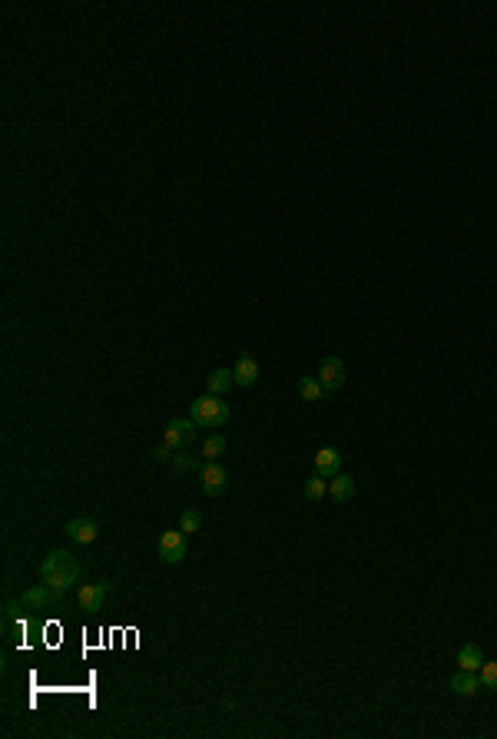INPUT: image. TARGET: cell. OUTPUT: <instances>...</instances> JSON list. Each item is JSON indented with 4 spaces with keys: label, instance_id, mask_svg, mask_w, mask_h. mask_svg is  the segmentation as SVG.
I'll list each match as a JSON object with an SVG mask.
<instances>
[{
    "label": "cell",
    "instance_id": "cell-1",
    "mask_svg": "<svg viewBox=\"0 0 497 739\" xmlns=\"http://www.w3.org/2000/svg\"><path fill=\"white\" fill-rule=\"evenodd\" d=\"M40 577H43V584L53 587V590H67L70 584H77L80 580V560L77 557H70L67 550H53L50 557H43Z\"/></svg>",
    "mask_w": 497,
    "mask_h": 739
},
{
    "label": "cell",
    "instance_id": "cell-2",
    "mask_svg": "<svg viewBox=\"0 0 497 739\" xmlns=\"http://www.w3.org/2000/svg\"><path fill=\"white\" fill-rule=\"evenodd\" d=\"M229 404L222 402V394H202L189 404V418L196 424H206V428H219V424L229 421Z\"/></svg>",
    "mask_w": 497,
    "mask_h": 739
},
{
    "label": "cell",
    "instance_id": "cell-3",
    "mask_svg": "<svg viewBox=\"0 0 497 739\" xmlns=\"http://www.w3.org/2000/svg\"><path fill=\"white\" fill-rule=\"evenodd\" d=\"M20 610H47V607H67L63 600V590H53V587L40 584V587H30L20 594Z\"/></svg>",
    "mask_w": 497,
    "mask_h": 739
},
{
    "label": "cell",
    "instance_id": "cell-4",
    "mask_svg": "<svg viewBox=\"0 0 497 739\" xmlns=\"http://www.w3.org/2000/svg\"><path fill=\"white\" fill-rule=\"evenodd\" d=\"M186 554H189V547H186V534L182 530H166L163 538H159V560L163 564H182L186 560Z\"/></svg>",
    "mask_w": 497,
    "mask_h": 739
},
{
    "label": "cell",
    "instance_id": "cell-5",
    "mask_svg": "<svg viewBox=\"0 0 497 739\" xmlns=\"http://www.w3.org/2000/svg\"><path fill=\"white\" fill-rule=\"evenodd\" d=\"M192 438H196V421H182V418H172L169 424H166V438L163 441L169 444L172 451H182V448H189Z\"/></svg>",
    "mask_w": 497,
    "mask_h": 739
},
{
    "label": "cell",
    "instance_id": "cell-6",
    "mask_svg": "<svg viewBox=\"0 0 497 739\" xmlns=\"http://www.w3.org/2000/svg\"><path fill=\"white\" fill-rule=\"evenodd\" d=\"M106 594H110V584H106V580H100V584H83L80 587V594H77L80 610L96 614V610L106 604Z\"/></svg>",
    "mask_w": 497,
    "mask_h": 739
},
{
    "label": "cell",
    "instance_id": "cell-7",
    "mask_svg": "<svg viewBox=\"0 0 497 739\" xmlns=\"http://www.w3.org/2000/svg\"><path fill=\"white\" fill-rule=\"evenodd\" d=\"M199 488H202V494H209V498L222 494V488H226V468L216 464V461H206V468L199 471Z\"/></svg>",
    "mask_w": 497,
    "mask_h": 739
},
{
    "label": "cell",
    "instance_id": "cell-8",
    "mask_svg": "<svg viewBox=\"0 0 497 739\" xmlns=\"http://www.w3.org/2000/svg\"><path fill=\"white\" fill-rule=\"evenodd\" d=\"M318 382L325 384V392H338L345 384V362L342 358H325L318 365Z\"/></svg>",
    "mask_w": 497,
    "mask_h": 739
},
{
    "label": "cell",
    "instance_id": "cell-9",
    "mask_svg": "<svg viewBox=\"0 0 497 739\" xmlns=\"http://www.w3.org/2000/svg\"><path fill=\"white\" fill-rule=\"evenodd\" d=\"M63 534H67L73 544H93L96 534H100V528H96L90 518H73L63 524Z\"/></svg>",
    "mask_w": 497,
    "mask_h": 739
},
{
    "label": "cell",
    "instance_id": "cell-10",
    "mask_svg": "<svg viewBox=\"0 0 497 739\" xmlns=\"http://www.w3.org/2000/svg\"><path fill=\"white\" fill-rule=\"evenodd\" d=\"M315 474H322V478H335L338 471H342V454H338V448H332V444H325V448H318L315 451Z\"/></svg>",
    "mask_w": 497,
    "mask_h": 739
},
{
    "label": "cell",
    "instance_id": "cell-11",
    "mask_svg": "<svg viewBox=\"0 0 497 739\" xmlns=\"http://www.w3.org/2000/svg\"><path fill=\"white\" fill-rule=\"evenodd\" d=\"M451 690L458 693V696H464V700H471V696H478V690H481V676L478 673H468V670H458L454 676H451Z\"/></svg>",
    "mask_w": 497,
    "mask_h": 739
},
{
    "label": "cell",
    "instance_id": "cell-12",
    "mask_svg": "<svg viewBox=\"0 0 497 739\" xmlns=\"http://www.w3.org/2000/svg\"><path fill=\"white\" fill-rule=\"evenodd\" d=\"M232 382L236 384H242V388H248V384H256L258 382V362L256 358H239L236 365H232Z\"/></svg>",
    "mask_w": 497,
    "mask_h": 739
},
{
    "label": "cell",
    "instance_id": "cell-13",
    "mask_svg": "<svg viewBox=\"0 0 497 739\" xmlns=\"http://www.w3.org/2000/svg\"><path fill=\"white\" fill-rule=\"evenodd\" d=\"M328 494H332L338 504H345V500H352L355 494V478H348V474H335V478H328Z\"/></svg>",
    "mask_w": 497,
    "mask_h": 739
},
{
    "label": "cell",
    "instance_id": "cell-14",
    "mask_svg": "<svg viewBox=\"0 0 497 739\" xmlns=\"http://www.w3.org/2000/svg\"><path fill=\"white\" fill-rule=\"evenodd\" d=\"M481 663H484V653H481L478 644H464L458 650V670H468V673H478Z\"/></svg>",
    "mask_w": 497,
    "mask_h": 739
},
{
    "label": "cell",
    "instance_id": "cell-15",
    "mask_svg": "<svg viewBox=\"0 0 497 739\" xmlns=\"http://www.w3.org/2000/svg\"><path fill=\"white\" fill-rule=\"evenodd\" d=\"M232 368H216V372H209V378H206V388H209V394H226L232 388Z\"/></svg>",
    "mask_w": 497,
    "mask_h": 739
},
{
    "label": "cell",
    "instance_id": "cell-16",
    "mask_svg": "<svg viewBox=\"0 0 497 739\" xmlns=\"http://www.w3.org/2000/svg\"><path fill=\"white\" fill-rule=\"evenodd\" d=\"M298 394H302V402H322L325 398V384L318 382V374L312 378V374H305L302 382H298Z\"/></svg>",
    "mask_w": 497,
    "mask_h": 739
},
{
    "label": "cell",
    "instance_id": "cell-17",
    "mask_svg": "<svg viewBox=\"0 0 497 739\" xmlns=\"http://www.w3.org/2000/svg\"><path fill=\"white\" fill-rule=\"evenodd\" d=\"M302 494H305L308 500H322V498H328V478H322V474H315V478H308L305 484H302Z\"/></svg>",
    "mask_w": 497,
    "mask_h": 739
},
{
    "label": "cell",
    "instance_id": "cell-18",
    "mask_svg": "<svg viewBox=\"0 0 497 739\" xmlns=\"http://www.w3.org/2000/svg\"><path fill=\"white\" fill-rule=\"evenodd\" d=\"M179 530L189 538V534H199L202 530V514L196 508H186L182 510V520H179Z\"/></svg>",
    "mask_w": 497,
    "mask_h": 739
},
{
    "label": "cell",
    "instance_id": "cell-19",
    "mask_svg": "<svg viewBox=\"0 0 497 739\" xmlns=\"http://www.w3.org/2000/svg\"><path fill=\"white\" fill-rule=\"evenodd\" d=\"M222 451H226V438H222V434H212V438H206V444H202L199 454L206 458V461H216Z\"/></svg>",
    "mask_w": 497,
    "mask_h": 739
},
{
    "label": "cell",
    "instance_id": "cell-20",
    "mask_svg": "<svg viewBox=\"0 0 497 739\" xmlns=\"http://www.w3.org/2000/svg\"><path fill=\"white\" fill-rule=\"evenodd\" d=\"M478 676H481V686H484V690H494V693H497V660L481 663Z\"/></svg>",
    "mask_w": 497,
    "mask_h": 739
},
{
    "label": "cell",
    "instance_id": "cell-21",
    "mask_svg": "<svg viewBox=\"0 0 497 739\" xmlns=\"http://www.w3.org/2000/svg\"><path fill=\"white\" fill-rule=\"evenodd\" d=\"M192 464H196V461H192L189 454H182V451H179V454H172V468H176V471H189Z\"/></svg>",
    "mask_w": 497,
    "mask_h": 739
},
{
    "label": "cell",
    "instance_id": "cell-22",
    "mask_svg": "<svg viewBox=\"0 0 497 739\" xmlns=\"http://www.w3.org/2000/svg\"><path fill=\"white\" fill-rule=\"evenodd\" d=\"M172 454H176V451H172L169 444L163 441V444H159V448H156V451H153V458H156V461H172Z\"/></svg>",
    "mask_w": 497,
    "mask_h": 739
}]
</instances>
